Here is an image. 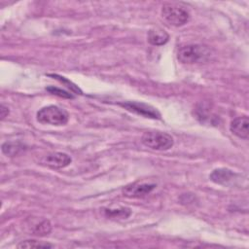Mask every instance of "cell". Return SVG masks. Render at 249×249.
<instances>
[{"instance_id":"cell-1","label":"cell","mask_w":249,"mask_h":249,"mask_svg":"<svg viewBox=\"0 0 249 249\" xmlns=\"http://www.w3.org/2000/svg\"><path fill=\"white\" fill-rule=\"evenodd\" d=\"M210 56V50L200 44L181 46L177 52V58L184 64H195L205 61Z\"/></svg>"},{"instance_id":"cell-2","label":"cell","mask_w":249,"mask_h":249,"mask_svg":"<svg viewBox=\"0 0 249 249\" xmlns=\"http://www.w3.org/2000/svg\"><path fill=\"white\" fill-rule=\"evenodd\" d=\"M37 121L44 124L51 125H64L69 120L68 113L55 105H49L43 107L37 112Z\"/></svg>"},{"instance_id":"cell-3","label":"cell","mask_w":249,"mask_h":249,"mask_svg":"<svg viewBox=\"0 0 249 249\" xmlns=\"http://www.w3.org/2000/svg\"><path fill=\"white\" fill-rule=\"evenodd\" d=\"M141 142L146 147L157 151H166L174 145V140L171 135L158 130L144 132L141 137Z\"/></svg>"},{"instance_id":"cell-4","label":"cell","mask_w":249,"mask_h":249,"mask_svg":"<svg viewBox=\"0 0 249 249\" xmlns=\"http://www.w3.org/2000/svg\"><path fill=\"white\" fill-rule=\"evenodd\" d=\"M161 17L172 26L185 25L190 20V13L185 7L175 3H166L161 8Z\"/></svg>"},{"instance_id":"cell-5","label":"cell","mask_w":249,"mask_h":249,"mask_svg":"<svg viewBox=\"0 0 249 249\" xmlns=\"http://www.w3.org/2000/svg\"><path fill=\"white\" fill-rule=\"evenodd\" d=\"M119 105L124 107L127 111L132 112V113L137 114V115H140L144 118L160 119V114L156 108H154L151 105H148L146 103H143V102L125 101V102L119 103Z\"/></svg>"},{"instance_id":"cell-6","label":"cell","mask_w":249,"mask_h":249,"mask_svg":"<svg viewBox=\"0 0 249 249\" xmlns=\"http://www.w3.org/2000/svg\"><path fill=\"white\" fill-rule=\"evenodd\" d=\"M210 180L218 185L227 186V187H232L237 184L239 180V175L233 172L232 170L229 168H217L212 171V173L209 176Z\"/></svg>"},{"instance_id":"cell-7","label":"cell","mask_w":249,"mask_h":249,"mask_svg":"<svg viewBox=\"0 0 249 249\" xmlns=\"http://www.w3.org/2000/svg\"><path fill=\"white\" fill-rule=\"evenodd\" d=\"M156 188L154 183H132L123 189L124 196L127 197H143Z\"/></svg>"},{"instance_id":"cell-8","label":"cell","mask_w":249,"mask_h":249,"mask_svg":"<svg viewBox=\"0 0 249 249\" xmlns=\"http://www.w3.org/2000/svg\"><path fill=\"white\" fill-rule=\"evenodd\" d=\"M72 161V159L69 155L61 152H54L45 156L41 162L52 167V168H63L69 165Z\"/></svg>"},{"instance_id":"cell-9","label":"cell","mask_w":249,"mask_h":249,"mask_svg":"<svg viewBox=\"0 0 249 249\" xmlns=\"http://www.w3.org/2000/svg\"><path fill=\"white\" fill-rule=\"evenodd\" d=\"M248 125H249V120L246 116L237 117L231 121L230 129L237 137L242 139H248V136H249Z\"/></svg>"},{"instance_id":"cell-10","label":"cell","mask_w":249,"mask_h":249,"mask_svg":"<svg viewBox=\"0 0 249 249\" xmlns=\"http://www.w3.org/2000/svg\"><path fill=\"white\" fill-rule=\"evenodd\" d=\"M148 42L154 46H162L167 43L169 35L160 28H152L148 32Z\"/></svg>"},{"instance_id":"cell-11","label":"cell","mask_w":249,"mask_h":249,"mask_svg":"<svg viewBox=\"0 0 249 249\" xmlns=\"http://www.w3.org/2000/svg\"><path fill=\"white\" fill-rule=\"evenodd\" d=\"M104 214L108 218L125 219L130 216L131 210L126 207H122V208H118V209H105Z\"/></svg>"},{"instance_id":"cell-12","label":"cell","mask_w":249,"mask_h":249,"mask_svg":"<svg viewBox=\"0 0 249 249\" xmlns=\"http://www.w3.org/2000/svg\"><path fill=\"white\" fill-rule=\"evenodd\" d=\"M23 150V145L19 142H5L2 145V152L7 156H16Z\"/></svg>"},{"instance_id":"cell-13","label":"cell","mask_w":249,"mask_h":249,"mask_svg":"<svg viewBox=\"0 0 249 249\" xmlns=\"http://www.w3.org/2000/svg\"><path fill=\"white\" fill-rule=\"evenodd\" d=\"M18 248H52L53 245L48 242H42L37 240H25L18 244Z\"/></svg>"},{"instance_id":"cell-14","label":"cell","mask_w":249,"mask_h":249,"mask_svg":"<svg viewBox=\"0 0 249 249\" xmlns=\"http://www.w3.org/2000/svg\"><path fill=\"white\" fill-rule=\"evenodd\" d=\"M51 231H52V224L49 220L42 221L40 224L36 225L34 230H33L34 234L41 235V236L49 234Z\"/></svg>"},{"instance_id":"cell-15","label":"cell","mask_w":249,"mask_h":249,"mask_svg":"<svg viewBox=\"0 0 249 249\" xmlns=\"http://www.w3.org/2000/svg\"><path fill=\"white\" fill-rule=\"evenodd\" d=\"M50 76H52V77L55 78L56 80H58L59 82L63 83V84H64L68 89H70V90H71V91L76 92V93H79V94H82V90L78 88V86H76V85H75V84H73L71 81L67 80L66 78L61 77V76H58V75H56V74H50Z\"/></svg>"},{"instance_id":"cell-16","label":"cell","mask_w":249,"mask_h":249,"mask_svg":"<svg viewBox=\"0 0 249 249\" xmlns=\"http://www.w3.org/2000/svg\"><path fill=\"white\" fill-rule=\"evenodd\" d=\"M46 89H47L48 91H50L51 93L55 94V95H58V96L63 97V98H73V97H74L71 93H69V92H67V91H65V90H63V89H58V88L48 87Z\"/></svg>"},{"instance_id":"cell-17","label":"cell","mask_w":249,"mask_h":249,"mask_svg":"<svg viewBox=\"0 0 249 249\" xmlns=\"http://www.w3.org/2000/svg\"><path fill=\"white\" fill-rule=\"evenodd\" d=\"M9 114V109L7 107H5L4 105H1L0 107V116H1V119H4L5 117H7Z\"/></svg>"}]
</instances>
